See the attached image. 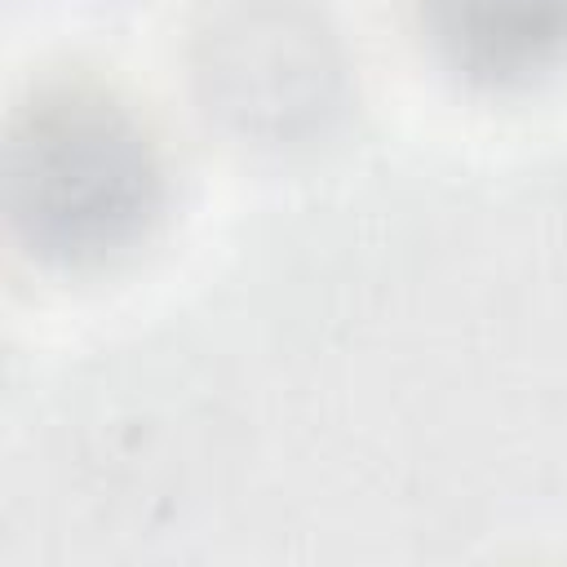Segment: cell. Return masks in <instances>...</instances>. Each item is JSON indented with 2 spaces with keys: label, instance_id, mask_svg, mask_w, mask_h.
<instances>
[{
  "label": "cell",
  "instance_id": "cell-2",
  "mask_svg": "<svg viewBox=\"0 0 567 567\" xmlns=\"http://www.w3.org/2000/svg\"><path fill=\"white\" fill-rule=\"evenodd\" d=\"M447 66L478 84H523L567 58V0H416Z\"/></svg>",
  "mask_w": 567,
  "mask_h": 567
},
{
  "label": "cell",
  "instance_id": "cell-1",
  "mask_svg": "<svg viewBox=\"0 0 567 567\" xmlns=\"http://www.w3.org/2000/svg\"><path fill=\"white\" fill-rule=\"evenodd\" d=\"M4 208L40 257L106 261L159 217L164 151L120 93L89 80L40 84L9 120Z\"/></svg>",
  "mask_w": 567,
  "mask_h": 567
}]
</instances>
